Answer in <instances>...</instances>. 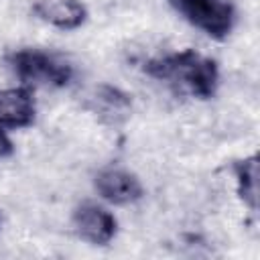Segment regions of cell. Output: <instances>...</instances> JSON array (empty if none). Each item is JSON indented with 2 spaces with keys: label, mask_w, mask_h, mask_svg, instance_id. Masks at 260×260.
<instances>
[{
  "label": "cell",
  "mask_w": 260,
  "mask_h": 260,
  "mask_svg": "<svg viewBox=\"0 0 260 260\" xmlns=\"http://www.w3.org/2000/svg\"><path fill=\"white\" fill-rule=\"evenodd\" d=\"M91 110L106 122L118 124L128 118L130 114V100L126 93L118 91L116 87L102 85L98 87L95 95L91 98Z\"/></svg>",
  "instance_id": "obj_8"
},
{
  "label": "cell",
  "mask_w": 260,
  "mask_h": 260,
  "mask_svg": "<svg viewBox=\"0 0 260 260\" xmlns=\"http://www.w3.org/2000/svg\"><path fill=\"white\" fill-rule=\"evenodd\" d=\"M10 152H12V142H10V138L6 136V132H4L2 126H0V158L8 156Z\"/></svg>",
  "instance_id": "obj_10"
},
{
  "label": "cell",
  "mask_w": 260,
  "mask_h": 260,
  "mask_svg": "<svg viewBox=\"0 0 260 260\" xmlns=\"http://www.w3.org/2000/svg\"><path fill=\"white\" fill-rule=\"evenodd\" d=\"M95 189L98 193L114 203V205H126L134 203L142 197V185L136 175L122 171V169H106L95 177Z\"/></svg>",
  "instance_id": "obj_5"
},
{
  "label": "cell",
  "mask_w": 260,
  "mask_h": 260,
  "mask_svg": "<svg viewBox=\"0 0 260 260\" xmlns=\"http://www.w3.org/2000/svg\"><path fill=\"white\" fill-rule=\"evenodd\" d=\"M144 71L146 75L171 85L177 93H189L199 100L211 98L219 79L215 61L193 49L148 59Z\"/></svg>",
  "instance_id": "obj_1"
},
{
  "label": "cell",
  "mask_w": 260,
  "mask_h": 260,
  "mask_svg": "<svg viewBox=\"0 0 260 260\" xmlns=\"http://www.w3.org/2000/svg\"><path fill=\"white\" fill-rule=\"evenodd\" d=\"M171 6L193 26L213 39H223L236 22V8L230 0H169Z\"/></svg>",
  "instance_id": "obj_3"
},
{
  "label": "cell",
  "mask_w": 260,
  "mask_h": 260,
  "mask_svg": "<svg viewBox=\"0 0 260 260\" xmlns=\"http://www.w3.org/2000/svg\"><path fill=\"white\" fill-rule=\"evenodd\" d=\"M12 71L26 85H67L73 77V67L59 55L41 49H20L8 57Z\"/></svg>",
  "instance_id": "obj_2"
},
{
  "label": "cell",
  "mask_w": 260,
  "mask_h": 260,
  "mask_svg": "<svg viewBox=\"0 0 260 260\" xmlns=\"http://www.w3.org/2000/svg\"><path fill=\"white\" fill-rule=\"evenodd\" d=\"M73 225L77 236L93 246H106L116 234V217L95 203H81L73 211Z\"/></svg>",
  "instance_id": "obj_4"
},
{
  "label": "cell",
  "mask_w": 260,
  "mask_h": 260,
  "mask_svg": "<svg viewBox=\"0 0 260 260\" xmlns=\"http://www.w3.org/2000/svg\"><path fill=\"white\" fill-rule=\"evenodd\" d=\"M32 12L41 20L61 30H71L81 26L87 16V10L79 0H35Z\"/></svg>",
  "instance_id": "obj_7"
},
{
  "label": "cell",
  "mask_w": 260,
  "mask_h": 260,
  "mask_svg": "<svg viewBox=\"0 0 260 260\" xmlns=\"http://www.w3.org/2000/svg\"><path fill=\"white\" fill-rule=\"evenodd\" d=\"M35 120V100L28 87L0 89V126L24 128Z\"/></svg>",
  "instance_id": "obj_6"
},
{
  "label": "cell",
  "mask_w": 260,
  "mask_h": 260,
  "mask_svg": "<svg viewBox=\"0 0 260 260\" xmlns=\"http://www.w3.org/2000/svg\"><path fill=\"white\" fill-rule=\"evenodd\" d=\"M236 177H238V193L242 201L252 211H256L258 207V158L256 154L236 165Z\"/></svg>",
  "instance_id": "obj_9"
}]
</instances>
